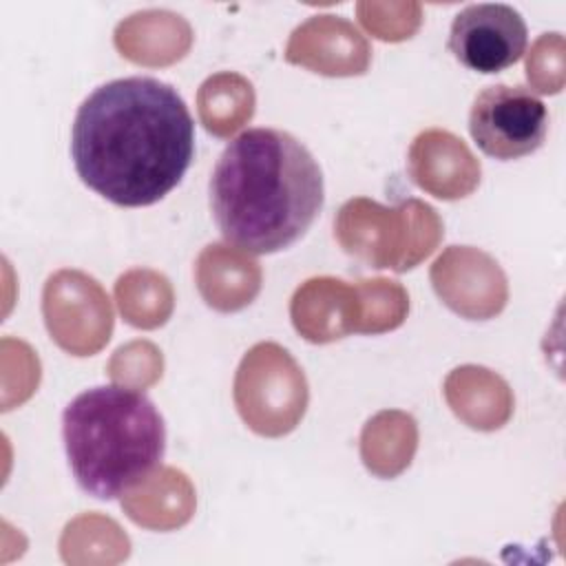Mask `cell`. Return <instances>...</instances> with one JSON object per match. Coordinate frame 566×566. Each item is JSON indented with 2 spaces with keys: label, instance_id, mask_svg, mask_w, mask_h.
I'll use <instances>...</instances> for the list:
<instances>
[{
  "label": "cell",
  "instance_id": "cell-3",
  "mask_svg": "<svg viewBox=\"0 0 566 566\" xmlns=\"http://www.w3.org/2000/svg\"><path fill=\"white\" fill-rule=\"evenodd\" d=\"M62 438L75 482L99 500L142 484L166 453L159 409L144 391L122 385L77 394L64 407Z\"/></svg>",
  "mask_w": 566,
  "mask_h": 566
},
{
  "label": "cell",
  "instance_id": "cell-2",
  "mask_svg": "<svg viewBox=\"0 0 566 566\" xmlns=\"http://www.w3.org/2000/svg\"><path fill=\"white\" fill-rule=\"evenodd\" d=\"M208 188L219 232L250 254H272L296 243L325 201L318 161L279 128H248L230 139Z\"/></svg>",
  "mask_w": 566,
  "mask_h": 566
},
{
  "label": "cell",
  "instance_id": "cell-5",
  "mask_svg": "<svg viewBox=\"0 0 566 566\" xmlns=\"http://www.w3.org/2000/svg\"><path fill=\"white\" fill-rule=\"evenodd\" d=\"M526 22L509 4L480 2L455 13L449 33L453 57L478 73H500L513 66L526 51Z\"/></svg>",
  "mask_w": 566,
  "mask_h": 566
},
{
  "label": "cell",
  "instance_id": "cell-4",
  "mask_svg": "<svg viewBox=\"0 0 566 566\" xmlns=\"http://www.w3.org/2000/svg\"><path fill=\"white\" fill-rule=\"evenodd\" d=\"M469 133L493 159L533 155L548 133V108L526 86L491 84L478 93L469 113Z\"/></svg>",
  "mask_w": 566,
  "mask_h": 566
},
{
  "label": "cell",
  "instance_id": "cell-1",
  "mask_svg": "<svg viewBox=\"0 0 566 566\" xmlns=\"http://www.w3.org/2000/svg\"><path fill=\"white\" fill-rule=\"evenodd\" d=\"M71 157L80 179L124 208L164 199L195 157V122L184 97L148 75L97 86L77 108Z\"/></svg>",
  "mask_w": 566,
  "mask_h": 566
}]
</instances>
